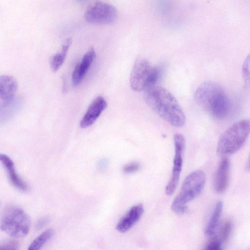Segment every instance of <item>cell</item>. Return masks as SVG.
<instances>
[{"mask_svg": "<svg viewBox=\"0 0 250 250\" xmlns=\"http://www.w3.org/2000/svg\"><path fill=\"white\" fill-rule=\"evenodd\" d=\"M118 16V11L113 5L101 1L90 5L84 17L85 21L94 24H108L113 22Z\"/></svg>", "mask_w": 250, "mask_h": 250, "instance_id": "7", "label": "cell"}, {"mask_svg": "<svg viewBox=\"0 0 250 250\" xmlns=\"http://www.w3.org/2000/svg\"><path fill=\"white\" fill-rule=\"evenodd\" d=\"M96 56L94 49L91 47L84 55L81 62L75 66L72 75V83L74 86L78 85L82 82Z\"/></svg>", "mask_w": 250, "mask_h": 250, "instance_id": "11", "label": "cell"}, {"mask_svg": "<svg viewBox=\"0 0 250 250\" xmlns=\"http://www.w3.org/2000/svg\"><path fill=\"white\" fill-rule=\"evenodd\" d=\"M222 244L214 237L207 245L205 249L207 250H220L222 249Z\"/></svg>", "mask_w": 250, "mask_h": 250, "instance_id": "22", "label": "cell"}, {"mask_svg": "<svg viewBox=\"0 0 250 250\" xmlns=\"http://www.w3.org/2000/svg\"><path fill=\"white\" fill-rule=\"evenodd\" d=\"M19 248V243L15 240H6L0 244V250H17Z\"/></svg>", "mask_w": 250, "mask_h": 250, "instance_id": "21", "label": "cell"}, {"mask_svg": "<svg viewBox=\"0 0 250 250\" xmlns=\"http://www.w3.org/2000/svg\"><path fill=\"white\" fill-rule=\"evenodd\" d=\"M140 168V164L137 162H132L125 165L123 167L124 172L131 173L137 171Z\"/></svg>", "mask_w": 250, "mask_h": 250, "instance_id": "20", "label": "cell"}, {"mask_svg": "<svg viewBox=\"0 0 250 250\" xmlns=\"http://www.w3.org/2000/svg\"><path fill=\"white\" fill-rule=\"evenodd\" d=\"M146 103L162 118L172 126L181 127L185 115L174 96L166 88L153 86L145 91Z\"/></svg>", "mask_w": 250, "mask_h": 250, "instance_id": "1", "label": "cell"}, {"mask_svg": "<svg viewBox=\"0 0 250 250\" xmlns=\"http://www.w3.org/2000/svg\"><path fill=\"white\" fill-rule=\"evenodd\" d=\"M160 75V68L152 66L146 60L140 59L135 62L130 74V87L135 91H145L155 86Z\"/></svg>", "mask_w": 250, "mask_h": 250, "instance_id": "6", "label": "cell"}, {"mask_svg": "<svg viewBox=\"0 0 250 250\" xmlns=\"http://www.w3.org/2000/svg\"><path fill=\"white\" fill-rule=\"evenodd\" d=\"M0 160L8 173L11 184L20 190L22 191L28 190L29 188L28 185L17 173L14 162L10 158L5 154H1L0 155Z\"/></svg>", "mask_w": 250, "mask_h": 250, "instance_id": "13", "label": "cell"}, {"mask_svg": "<svg viewBox=\"0 0 250 250\" xmlns=\"http://www.w3.org/2000/svg\"><path fill=\"white\" fill-rule=\"evenodd\" d=\"M54 234V230L48 229L41 233L30 244L28 249L29 250H38L48 241Z\"/></svg>", "mask_w": 250, "mask_h": 250, "instance_id": "17", "label": "cell"}, {"mask_svg": "<svg viewBox=\"0 0 250 250\" xmlns=\"http://www.w3.org/2000/svg\"></svg>", "mask_w": 250, "mask_h": 250, "instance_id": "24", "label": "cell"}, {"mask_svg": "<svg viewBox=\"0 0 250 250\" xmlns=\"http://www.w3.org/2000/svg\"><path fill=\"white\" fill-rule=\"evenodd\" d=\"M144 212V208L142 204L133 206L119 221L116 229L121 233L127 231L140 220Z\"/></svg>", "mask_w": 250, "mask_h": 250, "instance_id": "10", "label": "cell"}, {"mask_svg": "<svg viewBox=\"0 0 250 250\" xmlns=\"http://www.w3.org/2000/svg\"><path fill=\"white\" fill-rule=\"evenodd\" d=\"M223 207V204L222 202L221 201H218L205 229L204 233L206 236L211 237L214 234L219 224Z\"/></svg>", "mask_w": 250, "mask_h": 250, "instance_id": "15", "label": "cell"}, {"mask_svg": "<svg viewBox=\"0 0 250 250\" xmlns=\"http://www.w3.org/2000/svg\"><path fill=\"white\" fill-rule=\"evenodd\" d=\"M250 133V119H244L233 124L220 136L217 153L223 156L232 155L244 144Z\"/></svg>", "mask_w": 250, "mask_h": 250, "instance_id": "4", "label": "cell"}, {"mask_svg": "<svg viewBox=\"0 0 250 250\" xmlns=\"http://www.w3.org/2000/svg\"><path fill=\"white\" fill-rule=\"evenodd\" d=\"M230 162L229 159L224 157L220 162L213 179V188L219 193H223L226 189L229 183Z\"/></svg>", "mask_w": 250, "mask_h": 250, "instance_id": "12", "label": "cell"}, {"mask_svg": "<svg viewBox=\"0 0 250 250\" xmlns=\"http://www.w3.org/2000/svg\"><path fill=\"white\" fill-rule=\"evenodd\" d=\"M30 224V218L23 209L12 207L4 211L1 216L0 228L9 236L20 238L28 234Z\"/></svg>", "mask_w": 250, "mask_h": 250, "instance_id": "5", "label": "cell"}, {"mask_svg": "<svg viewBox=\"0 0 250 250\" xmlns=\"http://www.w3.org/2000/svg\"><path fill=\"white\" fill-rule=\"evenodd\" d=\"M18 83L12 76L4 75L0 77V96L5 102L11 101L17 90Z\"/></svg>", "mask_w": 250, "mask_h": 250, "instance_id": "14", "label": "cell"}, {"mask_svg": "<svg viewBox=\"0 0 250 250\" xmlns=\"http://www.w3.org/2000/svg\"><path fill=\"white\" fill-rule=\"evenodd\" d=\"M194 97L199 105L215 118L223 119L230 112L229 99L223 87L215 82L202 83L197 88Z\"/></svg>", "mask_w": 250, "mask_h": 250, "instance_id": "2", "label": "cell"}, {"mask_svg": "<svg viewBox=\"0 0 250 250\" xmlns=\"http://www.w3.org/2000/svg\"><path fill=\"white\" fill-rule=\"evenodd\" d=\"M71 42V39H67L62 45L60 51L51 57L50 65L53 71H58L63 63Z\"/></svg>", "mask_w": 250, "mask_h": 250, "instance_id": "16", "label": "cell"}, {"mask_svg": "<svg viewBox=\"0 0 250 250\" xmlns=\"http://www.w3.org/2000/svg\"><path fill=\"white\" fill-rule=\"evenodd\" d=\"M250 53L246 57L242 66V76L246 83L250 82Z\"/></svg>", "mask_w": 250, "mask_h": 250, "instance_id": "19", "label": "cell"}, {"mask_svg": "<svg viewBox=\"0 0 250 250\" xmlns=\"http://www.w3.org/2000/svg\"><path fill=\"white\" fill-rule=\"evenodd\" d=\"M205 182L206 176L203 171L196 170L189 174L185 178L179 193L172 202V210L177 214H183L187 210V204L201 193Z\"/></svg>", "mask_w": 250, "mask_h": 250, "instance_id": "3", "label": "cell"}, {"mask_svg": "<svg viewBox=\"0 0 250 250\" xmlns=\"http://www.w3.org/2000/svg\"><path fill=\"white\" fill-rule=\"evenodd\" d=\"M107 103L101 96L96 98L89 106L86 113L80 122L81 128H85L93 125L105 109Z\"/></svg>", "mask_w": 250, "mask_h": 250, "instance_id": "9", "label": "cell"}, {"mask_svg": "<svg viewBox=\"0 0 250 250\" xmlns=\"http://www.w3.org/2000/svg\"><path fill=\"white\" fill-rule=\"evenodd\" d=\"M47 222V220L46 219V218L42 219L39 221L37 227L39 228H42L44 226Z\"/></svg>", "mask_w": 250, "mask_h": 250, "instance_id": "23", "label": "cell"}, {"mask_svg": "<svg viewBox=\"0 0 250 250\" xmlns=\"http://www.w3.org/2000/svg\"><path fill=\"white\" fill-rule=\"evenodd\" d=\"M175 154L173 159V166L171 178L166 187V193L171 195L176 189L178 184L182 170L183 155L185 148V139L180 133H176L174 136Z\"/></svg>", "mask_w": 250, "mask_h": 250, "instance_id": "8", "label": "cell"}, {"mask_svg": "<svg viewBox=\"0 0 250 250\" xmlns=\"http://www.w3.org/2000/svg\"><path fill=\"white\" fill-rule=\"evenodd\" d=\"M233 228V223L231 220H226L221 225L218 235L215 237L222 244L229 238Z\"/></svg>", "mask_w": 250, "mask_h": 250, "instance_id": "18", "label": "cell"}]
</instances>
